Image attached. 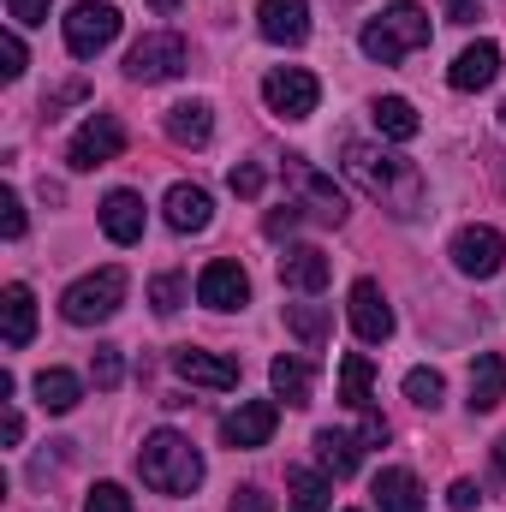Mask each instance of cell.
<instances>
[{"mask_svg":"<svg viewBox=\"0 0 506 512\" xmlns=\"http://www.w3.org/2000/svg\"><path fill=\"white\" fill-rule=\"evenodd\" d=\"M262 179H268V173H262L256 161H239V167L227 173V185H233V197H262Z\"/></svg>","mask_w":506,"mask_h":512,"instance_id":"obj_37","label":"cell"},{"mask_svg":"<svg viewBox=\"0 0 506 512\" xmlns=\"http://www.w3.org/2000/svg\"><path fill=\"white\" fill-rule=\"evenodd\" d=\"M346 316H352V334H358L364 346L393 340V310H387V298H381L376 280H358V286L346 292Z\"/></svg>","mask_w":506,"mask_h":512,"instance_id":"obj_10","label":"cell"},{"mask_svg":"<svg viewBox=\"0 0 506 512\" xmlns=\"http://www.w3.org/2000/svg\"><path fill=\"white\" fill-rule=\"evenodd\" d=\"M370 382H376L370 358H364V352H346V358H340V399H346L352 411H376V399H370Z\"/></svg>","mask_w":506,"mask_h":512,"instance_id":"obj_29","label":"cell"},{"mask_svg":"<svg viewBox=\"0 0 506 512\" xmlns=\"http://www.w3.org/2000/svg\"><path fill=\"white\" fill-rule=\"evenodd\" d=\"M268 387H274V399H286V405H310L316 376H310V364H298V358H274V364H268Z\"/></svg>","mask_w":506,"mask_h":512,"instance_id":"obj_26","label":"cell"},{"mask_svg":"<svg viewBox=\"0 0 506 512\" xmlns=\"http://www.w3.org/2000/svg\"><path fill=\"white\" fill-rule=\"evenodd\" d=\"M370 495H376V507H381V512H423V483H417V477H411L405 465L381 471Z\"/></svg>","mask_w":506,"mask_h":512,"instance_id":"obj_22","label":"cell"},{"mask_svg":"<svg viewBox=\"0 0 506 512\" xmlns=\"http://www.w3.org/2000/svg\"><path fill=\"white\" fill-rule=\"evenodd\" d=\"M126 286H131L126 268H96V274H84V280H72V286H66L60 310H66V322H72V328H96V322L120 316Z\"/></svg>","mask_w":506,"mask_h":512,"instance_id":"obj_4","label":"cell"},{"mask_svg":"<svg viewBox=\"0 0 506 512\" xmlns=\"http://www.w3.org/2000/svg\"><path fill=\"white\" fill-rule=\"evenodd\" d=\"M495 78H501V48H495V42H471V48L453 60V72H447L453 90H489Z\"/></svg>","mask_w":506,"mask_h":512,"instance_id":"obj_17","label":"cell"},{"mask_svg":"<svg viewBox=\"0 0 506 512\" xmlns=\"http://www.w3.org/2000/svg\"><path fill=\"white\" fill-rule=\"evenodd\" d=\"M441 393H447L441 370H411V376H405V399H411V405H423V411H435V405H441Z\"/></svg>","mask_w":506,"mask_h":512,"instance_id":"obj_31","label":"cell"},{"mask_svg":"<svg viewBox=\"0 0 506 512\" xmlns=\"http://www.w3.org/2000/svg\"><path fill=\"white\" fill-rule=\"evenodd\" d=\"M0 233L24 239V203H18V191H0Z\"/></svg>","mask_w":506,"mask_h":512,"instance_id":"obj_38","label":"cell"},{"mask_svg":"<svg viewBox=\"0 0 506 512\" xmlns=\"http://www.w3.org/2000/svg\"><path fill=\"white\" fill-rule=\"evenodd\" d=\"M0 60H6V66H0V78H24V66H30V54H24V42H18V30H6V36H0Z\"/></svg>","mask_w":506,"mask_h":512,"instance_id":"obj_35","label":"cell"},{"mask_svg":"<svg viewBox=\"0 0 506 512\" xmlns=\"http://www.w3.org/2000/svg\"><path fill=\"white\" fill-rule=\"evenodd\" d=\"M340 161H346V173L376 197L387 215L411 221V215L423 209V191H429V185H423V167H417V161H405V155H381L376 143H358V137L340 149Z\"/></svg>","mask_w":506,"mask_h":512,"instance_id":"obj_1","label":"cell"},{"mask_svg":"<svg viewBox=\"0 0 506 512\" xmlns=\"http://www.w3.org/2000/svg\"><path fill=\"white\" fill-rule=\"evenodd\" d=\"M429 42V12L417 6V0H393L381 18L364 24V36H358V48L376 60V66H399L411 48H423Z\"/></svg>","mask_w":506,"mask_h":512,"instance_id":"obj_3","label":"cell"},{"mask_svg":"<svg viewBox=\"0 0 506 512\" xmlns=\"http://www.w3.org/2000/svg\"><path fill=\"white\" fill-rule=\"evenodd\" d=\"M501 399H506V358L483 352L471 364V411H495Z\"/></svg>","mask_w":506,"mask_h":512,"instance_id":"obj_25","label":"cell"},{"mask_svg":"<svg viewBox=\"0 0 506 512\" xmlns=\"http://www.w3.org/2000/svg\"><path fill=\"white\" fill-rule=\"evenodd\" d=\"M370 120H376L381 137H399V143H411L423 120H417V108L405 102V96H376V108H370Z\"/></svg>","mask_w":506,"mask_h":512,"instance_id":"obj_27","label":"cell"},{"mask_svg":"<svg viewBox=\"0 0 506 512\" xmlns=\"http://www.w3.org/2000/svg\"><path fill=\"white\" fill-rule=\"evenodd\" d=\"M102 233L114 245H137L143 239V197L137 191H108L102 197Z\"/></svg>","mask_w":506,"mask_h":512,"instance_id":"obj_19","label":"cell"},{"mask_svg":"<svg viewBox=\"0 0 506 512\" xmlns=\"http://www.w3.org/2000/svg\"><path fill=\"white\" fill-rule=\"evenodd\" d=\"M501 126H506V102H501Z\"/></svg>","mask_w":506,"mask_h":512,"instance_id":"obj_45","label":"cell"},{"mask_svg":"<svg viewBox=\"0 0 506 512\" xmlns=\"http://www.w3.org/2000/svg\"><path fill=\"white\" fill-rule=\"evenodd\" d=\"M149 304H155V316H173L185 304V280L179 274H155L149 280Z\"/></svg>","mask_w":506,"mask_h":512,"instance_id":"obj_33","label":"cell"},{"mask_svg":"<svg viewBox=\"0 0 506 512\" xmlns=\"http://www.w3.org/2000/svg\"><path fill=\"white\" fill-rule=\"evenodd\" d=\"M477 501H483V489H477L471 477H459V483L447 489V507H453V512H471V507H477Z\"/></svg>","mask_w":506,"mask_h":512,"instance_id":"obj_40","label":"cell"},{"mask_svg":"<svg viewBox=\"0 0 506 512\" xmlns=\"http://www.w3.org/2000/svg\"><path fill=\"white\" fill-rule=\"evenodd\" d=\"M328 304H286V328L310 346V352H322V340H328Z\"/></svg>","mask_w":506,"mask_h":512,"instance_id":"obj_30","label":"cell"},{"mask_svg":"<svg viewBox=\"0 0 506 512\" xmlns=\"http://www.w3.org/2000/svg\"><path fill=\"white\" fill-rule=\"evenodd\" d=\"M173 376L191 387H209V393H227V387H239V364L233 358H221V352H197V346H179L173 352Z\"/></svg>","mask_w":506,"mask_h":512,"instance_id":"obj_12","label":"cell"},{"mask_svg":"<svg viewBox=\"0 0 506 512\" xmlns=\"http://www.w3.org/2000/svg\"><path fill=\"white\" fill-rule=\"evenodd\" d=\"M126 155V126L114 120V114H90L78 137H72V149H66V161L78 167V173H96V167H108V161H120Z\"/></svg>","mask_w":506,"mask_h":512,"instance_id":"obj_7","label":"cell"},{"mask_svg":"<svg viewBox=\"0 0 506 512\" xmlns=\"http://www.w3.org/2000/svg\"><path fill=\"white\" fill-rule=\"evenodd\" d=\"M179 72H185V42H179L173 30L143 36V42L126 54V78L131 84H167V78H179Z\"/></svg>","mask_w":506,"mask_h":512,"instance_id":"obj_8","label":"cell"},{"mask_svg":"<svg viewBox=\"0 0 506 512\" xmlns=\"http://www.w3.org/2000/svg\"><path fill=\"white\" fill-rule=\"evenodd\" d=\"M328 274H334V262H328V251H316V245H292V251L280 256V286H292L304 298H316L328 286Z\"/></svg>","mask_w":506,"mask_h":512,"instance_id":"obj_16","label":"cell"},{"mask_svg":"<svg viewBox=\"0 0 506 512\" xmlns=\"http://www.w3.org/2000/svg\"><path fill=\"white\" fill-rule=\"evenodd\" d=\"M197 304H209V310H239V304H251V274L239 268V262H209L203 274H197Z\"/></svg>","mask_w":506,"mask_h":512,"instance_id":"obj_11","label":"cell"},{"mask_svg":"<svg viewBox=\"0 0 506 512\" xmlns=\"http://www.w3.org/2000/svg\"><path fill=\"white\" fill-rule=\"evenodd\" d=\"M167 137L185 143V149H203V143L215 137V114H209V102H179V108H167Z\"/></svg>","mask_w":506,"mask_h":512,"instance_id":"obj_23","label":"cell"},{"mask_svg":"<svg viewBox=\"0 0 506 512\" xmlns=\"http://www.w3.org/2000/svg\"><path fill=\"white\" fill-rule=\"evenodd\" d=\"M274 423H280V405H274V399H245V405L221 423V441H227V447H268Z\"/></svg>","mask_w":506,"mask_h":512,"instance_id":"obj_14","label":"cell"},{"mask_svg":"<svg viewBox=\"0 0 506 512\" xmlns=\"http://www.w3.org/2000/svg\"><path fill=\"white\" fill-rule=\"evenodd\" d=\"M209 221H215V203H209L203 185H173L167 191V227L173 233H203Z\"/></svg>","mask_w":506,"mask_h":512,"instance_id":"obj_20","label":"cell"},{"mask_svg":"<svg viewBox=\"0 0 506 512\" xmlns=\"http://www.w3.org/2000/svg\"><path fill=\"white\" fill-rule=\"evenodd\" d=\"M233 512H274V495H262V489H239V495H233Z\"/></svg>","mask_w":506,"mask_h":512,"instance_id":"obj_41","label":"cell"},{"mask_svg":"<svg viewBox=\"0 0 506 512\" xmlns=\"http://www.w3.org/2000/svg\"><path fill=\"white\" fill-rule=\"evenodd\" d=\"M90 382L102 387V393H114V387L126 382V364H120L114 346H96V358H90Z\"/></svg>","mask_w":506,"mask_h":512,"instance_id":"obj_32","label":"cell"},{"mask_svg":"<svg viewBox=\"0 0 506 512\" xmlns=\"http://www.w3.org/2000/svg\"><path fill=\"white\" fill-rule=\"evenodd\" d=\"M114 36H120V6H108V0H78V6H72V18H66V48H72L78 60H96Z\"/></svg>","mask_w":506,"mask_h":512,"instance_id":"obj_6","label":"cell"},{"mask_svg":"<svg viewBox=\"0 0 506 512\" xmlns=\"http://www.w3.org/2000/svg\"><path fill=\"white\" fill-rule=\"evenodd\" d=\"M298 227H304V209H298V203H280V209L262 221V233H268V239H286V233H298Z\"/></svg>","mask_w":506,"mask_h":512,"instance_id":"obj_36","label":"cell"},{"mask_svg":"<svg viewBox=\"0 0 506 512\" xmlns=\"http://www.w3.org/2000/svg\"><path fill=\"white\" fill-rule=\"evenodd\" d=\"M262 102H268V114H280V120H310L316 102H322V84H316L304 66H274V72L262 78Z\"/></svg>","mask_w":506,"mask_h":512,"instance_id":"obj_5","label":"cell"},{"mask_svg":"<svg viewBox=\"0 0 506 512\" xmlns=\"http://www.w3.org/2000/svg\"><path fill=\"white\" fill-rule=\"evenodd\" d=\"M78 399H84V382H78L72 370H42V376H36V405H42V411L66 417Z\"/></svg>","mask_w":506,"mask_h":512,"instance_id":"obj_28","label":"cell"},{"mask_svg":"<svg viewBox=\"0 0 506 512\" xmlns=\"http://www.w3.org/2000/svg\"><path fill=\"white\" fill-rule=\"evenodd\" d=\"M84 512H137V501H131L120 483H96V489L84 495Z\"/></svg>","mask_w":506,"mask_h":512,"instance_id":"obj_34","label":"cell"},{"mask_svg":"<svg viewBox=\"0 0 506 512\" xmlns=\"http://www.w3.org/2000/svg\"><path fill=\"white\" fill-rule=\"evenodd\" d=\"M286 173L304 185V197H310V215H316V221H328V227H340V221H346V191H340L322 167H310L304 155H292V161H286Z\"/></svg>","mask_w":506,"mask_h":512,"instance_id":"obj_13","label":"cell"},{"mask_svg":"<svg viewBox=\"0 0 506 512\" xmlns=\"http://www.w3.org/2000/svg\"><path fill=\"white\" fill-rule=\"evenodd\" d=\"M447 12H453V24H471V18H477V6H471V0H447Z\"/></svg>","mask_w":506,"mask_h":512,"instance_id":"obj_43","label":"cell"},{"mask_svg":"<svg viewBox=\"0 0 506 512\" xmlns=\"http://www.w3.org/2000/svg\"><path fill=\"white\" fill-rule=\"evenodd\" d=\"M256 24H262L268 42L298 48V42L310 36V6H304V0H262V6H256Z\"/></svg>","mask_w":506,"mask_h":512,"instance_id":"obj_15","label":"cell"},{"mask_svg":"<svg viewBox=\"0 0 506 512\" xmlns=\"http://www.w3.org/2000/svg\"><path fill=\"white\" fill-rule=\"evenodd\" d=\"M0 322H6V346L24 352L30 334H36V292H30L24 280H12V286L0 292Z\"/></svg>","mask_w":506,"mask_h":512,"instance_id":"obj_18","label":"cell"},{"mask_svg":"<svg viewBox=\"0 0 506 512\" xmlns=\"http://www.w3.org/2000/svg\"><path fill=\"white\" fill-rule=\"evenodd\" d=\"M316 459H322L328 477H352L358 459H364V441L346 435V429H316Z\"/></svg>","mask_w":506,"mask_h":512,"instance_id":"obj_21","label":"cell"},{"mask_svg":"<svg viewBox=\"0 0 506 512\" xmlns=\"http://www.w3.org/2000/svg\"><path fill=\"white\" fill-rule=\"evenodd\" d=\"M447 256H453V268H459V274L489 280V274H501V262H506V239L495 233V227H459Z\"/></svg>","mask_w":506,"mask_h":512,"instance_id":"obj_9","label":"cell"},{"mask_svg":"<svg viewBox=\"0 0 506 512\" xmlns=\"http://www.w3.org/2000/svg\"><path fill=\"white\" fill-rule=\"evenodd\" d=\"M137 477L155 489V495H191L203 483V453L179 435V429H155L137 453Z\"/></svg>","mask_w":506,"mask_h":512,"instance_id":"obj_2","label":"cell"},{"mask_svg":"<svg viewBox=\"0 0 506 512\" xmlns=\"http://www.w3.org/2000/svg\"><path fill=\"white\" fill-rule=\"evenodd\" d=\"M24 441V417L18 411H6V447H18Z\"/></svg>","mask_w":506,"mask_h":512,"instance_id":"obj_42","label":"cell"},{"mask_svg":"<svg viewBox=\"0 0 506 512\" xmlns=\"http://www.w3.org/2000/svg\"><path fill=\"white\" fill-rule=\"evenodd\" d=\"M48 6H54V0H6V12H12L18 24H48Z\"/></svg>","mask_w":506,"mask_h":512,"instance_id":"obj_39","label":"cell"},{"mask_svg":"<svg viewBox=\"0 0 506 512\" xmlns=\"http://www.w3.org/2000/svg\"><path fill=\"white\" fill-rule=\"evenodd\" d=\"M286 495H292V512H328V501H334V483H328V471L292 465V471H286Z\"/></svg>","mask_w":506,"mask_h":512,"instance_id":"obj_24","label":"cell"},{"mask_svg":"<svg viewBox=\"0 0 506 512\" xmlns=\"http://www.w3.org/2000/svg\"><path fill=\"white\" fill-rule=\"evenodd\" d=\"M495 471H501V477H506V435H501V441H495Z\"/></svg>","mask_w":506,"mask_h":512,"instance_id":"obj_44","label":"cell"}]
</instances>
